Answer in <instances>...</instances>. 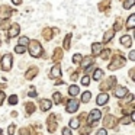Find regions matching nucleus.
<instances>
[{
  "label": "nucleus",
  "mask_w": 135,
  "mask_h": 135,
  "mask_svg": "<svg viewBox=\"0 0 135 135\" xmlns=\"http://www.w3.org/2000/svg\"><path fill=\"white\" fill-rule=\"evenodd\" d=\"M29 54L32 57H39L42 54V48H41V44H39L38 41H29Z\"/></svg>",
  "instance_id": "1"
},
{
  "label": "nucleus",
  "mask_w": 135,
  "mask_h": 135,
  "mask_svg": "<svg viewBox=\"0 0 135 135\" xmlns=\"http://www.w3.org/2000/svg\"><path fill=\"white\" fill-rule=\"evenodd\" d=\"M125 62H126L125 58H122V57H116V58L112 60V62H109L108 67H109V70H118V68L123 67Z\"/></svg>",
  "instance_id": "2"
},
{
  "label": "nucleus",
  "mask_w": 135,
  "mask_h": 135,
  "mask_svg": "<svg viewBox=\"0 0 135 135\" xmlns=\"http://www.w3.org/2000/svg\"><path fill=\"white\" fill-rule=\"evenodd\" d=\"M80 108V102L77 99H71L67 102V108H65V110L68 112V113H74V112H77V109Z\"/></svg>",
  "instance_id": "3"
},
{
  "label": "nucleus",
  "mask_w": 135,
  "mask_h": 135,
  "mask_svg": "<svg viewBox=\"0 0 135 135\" xmlns=\"http://www.w3.org/2000/svg\"><path fill=\"white\" fill-rule=\"evenodd\" d=\"M12 55L10 54H6V55H3V60H2V68H3V71H9L10 68H12Z\"/></svg>",
  "instance_id": "4"
},
{
  "label": "nucleus",
  "mask_w": 135,
  "mask_h": 135,
  "mask_svg": "<svg viewBox=\"0 0 135 135\" xmlns=\"http://www.w3.org/2000/svg\"><path fill=\"white\" fill-rule=\"evenodd\" d=\"M100 118H102L100 110H99V109H93V110L90 112V115H89V125H93V123L97 122Z\"/></svg>",
  "instance_id": "5"
},
{
  "label": "nucleus",
  "mask_w": 135,
  "mask_h": 135,
  "mask_svg": "<svg viewBox=\"0 0 135 135\" xmlns=\"http://www.w3.org/2000/svg\"><path fill=\"white\" fill-rule=\"evenodd\" d=\"M47 125H48V131L50 132H55L57 129V122H55V115H50L47 120Z\"/></svg>",
  "instance_id": "6"
},
{
  "label": "nucleus",
  "mask_w": 135,
  "mask_h": 135,
  "mask_svg": "<svg viewBox=\"0 0 135 135\" xmlns=\"http://www.w3.org/2000/svg\"><path fill=\"white\" fill-rule=\"evenodd\" d=\"M115 81H116L115 77H109L103 84H100V90H109V89H112L115 86Z\"/></svg>",
  "instance_id": "7"
},
{
  "label": "nucleus",
  "mask_w": 135,
  "mask_h": 135,
  "mask_svg": "<svg viewBox=\"0 0 135 135\" xmlns=\"http://www.w3.org/2000/svg\"><path fill=\"white\" fill-rule=\"evenodd\" d=\"M126 93H128V89L123 87V86H116V89H115V96L116 97H125Z\"/></svg>",
  "instance_id": "8"
},
{
  "label": "nucleus",
  "mask_w": 135,
  "mask_h": 135,
  "mask_svg": "<svg viewBox=\"0 0 135 135\" xmlns=\"http://www.w3.org/2000/svg\"><path fill=\"white\" fill-rule=\"evenodd\" d=\"M51 106H52V102H51V100H47V99H41V100H39V108H41L42 112L50 110Z\"/></svg>",
  "instance_id": "9"
},
{
  "label": "nucleus",
  "mask_w": 135,
  "mask_h": 135,
  "mask_svg": "<svg viewBox=\"0 0 135 135\" xmlns=\"http://www.w3.org/2000/svg\"><path fill=\"white\" fill-rule=\"evenodd\" d=\"M12 13L13 12L7 6H2V7H0V18H2V19H9Z\"/></svg>",
  "instance_id": "10"
},
{
  "label": "nucleus",
  "mask_w": 135,
  "mask_h": 135,
  "mask_svg": "<svg viewBox=\"0 0 135 135\" xmlns=\"http://www.w3.org/2000/svg\"><path fill=\"white\" fill-rule=\"evenodd\" d=\"M108 100H109V94L108 93H100L99 96H97V99H96V103L99 106H103Z\"/></svg>",
  "instance_id": "11"
},
{
  "label": "nucleus",
  "mask_w": 135,
  "mask_h": 135,
  "mask_svg": "<svg viewBox=\"0 0 135 135\" xmlns=\"http://www.w3.org/2000/svg\"><path fill=\"white\" fill-rule=\"evenodd\" d=\"M120 44H122L125 48H131V45H132L131 35H123V36H120Z\"/></svg>",
  "instance_id": "12"
},
{
  "label": "nucleus",
  "mask_w": 135,
  "mask_h": 135,
  "mask_svg": "<svg viewBox=\"0 0 135 135\" xmlns=\"http://www.w3.org/2000/svg\"><path fill=\"white\" fill-rule=\"evenodd\" d=\"M19 31H21V26H19L18 23H12L10 29L7 31V35H9V36H16L19 33Z\"/></svg>",
  "instance_id": "13"
},
{
  "label": "nucleus",
  "mask_w": 135,
  "mask_h": 135,
  "mask_svg": "<svg viewBox=\"0 0 135 135\" xmlns=\"http://www.w3.org/2000/svg\"><path fill=\"white\" fill-rule=\"evenodd\" d=\"M52 79H57V77L61 76V67H60V64H55L52 68H51V74H50Z\"/></svg>",
  "instance_id": "14"
},
{
  "label": "nucleus",
  "mask_w": 135,
  "mask_h": 135,
  "mask_svg": "<svg viewBox=\"0 0 135 135\" xmlns=\"http://www.w3.org/2000/svg\"><path fill=\"white\" fill-rule=\"evenodd\" d=\"M103 123H105L106 128H110V126H115V125H116V119H115V116H110V115H109V116L105 118Z\"/></svg>",
  "instance_id": "15"
},
{
  "label": "nucleus",
  "mask_w": 135,
  "mask_h": 135,
  "mask_svg": "<svg viewBox=\"0 0 135 135\" xmlns=\"http://www.w3.org/2000/svg\"><path fill=\"white\" fill-rule=\"evenodd\" d=\"M102 50H103V45L99 44V42L91 45V52H93V55H99V54L102 52Z\"/></svg>",
  "instance_id": "16"
},
{
  "label": "nucleus",
  "mask_w": 135,
  "mask_h": 135,
  "mask_svg": "<svg viewBox=\"0 0 135 135\" xmlns=\"http://www.w3.org/2000/svg\"><path fill=\"white\" fill-rule=\"evenodd\" d=\"M36 74H38V68H36V67H31L29 70H28V73L25 74V77H26L28 80H31V79H33Z\"/></svg>",
  "instance_id": "17"
},
{
  "label": "nucleus",
  "mask_w": 135,
  "mask_h": 135,
  "mask_svg": "<svg viewBox=\"0 0 135 135\" xmlns=\"http://www.w3.org/2000/svg\"><path fill=\"white\" fill-rule=\"evenodd\" d=\"M79 93H80V89H79V86H76V84L70 86V89H68V94H70L71 97H76Z\"/></svg>",
  "instance_id": "18"
},
{
  "label": "nucleus",
  "mask_w": 135,
  "mask_h": 135,
  "mask_svg": "<svg viewBox=\"0 0 135 135\" xmlns=\"http://www.w3.org/2000/svg\"><path fill=\"white\" fill-rule=\"evenodd\" d=\"M61 57H62V50L61 48H57V50L54 51V54H52V60L58 62L60 60H61Z\"/></svg>",
  "instance_id": "19"
},
{
  "label": "nucleus",
  "mask_w": 135,
  "mask_h": 135,
  "mask_svg": "<svg viewBox=\"0 0 135 135\" xmlns=\"http://www.w3.org/2000/svg\"><path fill=\"white\" fill-rule=\"evenodd\" d=\"M93 61H94V60L91 58V57H86V58H84V60H81L80 62H81V67H83V68H87L89 65L93 64Z\"/></svg>",
  "instance_id": "20"
},
{
  "label": "nucleus",
  "mask_w": 135,
  "mask_h": 135,
  "mask_svg": "<svg viewBox=\"0 0 135 135\" xmlns=\"http://www.w3.org/2000/svg\"><path fill=\"white\" fill-rule=\"evenodd\" d=\"M134 25H135V15H131L128 18V21H126V28H128V29H132Z\"/></svg>",
  "instance_id": "21"
},
{
  "label": "nucleus",
  "mask_w": 135,
  "mask_h": 135,
  "mask_svg": "<svg viewBox=\"0 0 135 135\" xmlns=\"http://www.w3.org/2000/svg\"><path fill=\"white\" fill-rule=\"evenodd\" d=\"M113 35H115V31H113V29L108 31V32L105 33V38H103V42H108V41H110V39L113 38Z\"/></svg>",
  "instance_id": "22"
},
{
  "label": "nucleus",
  "mask_w": 135,
  "mask_h": 135,
  "mask_svg": "<svg viewBox=\"0 0 135 135\" xmlns=\"http://www.w3.org/2000/svg\"><path fill=\"white\" fill-rule=\"evenodd\" d=\"M90 99H91V93H90V91H84V93L81 94V102L83 103L90 102Z\"/></svg>",
  "instance_id": "23"
},
{
  "label": "nucleus",
  "mask_w": 135,
  "mask_h": 135,
  "mask_svg": "<svg viewBox=\"0 0 135 135\" xmlns=\"http://www.w3.org/2000/svg\"><path fill=\"white\" fill-rule=\"evenodd\" d=\"M103 77V70H100V68H97V70H94V74H93V79L96 80V81H99L100 79Z\"/></svg>",
  "instance_id": "24"
},
{
  "label": "nucleus",
  "mask_w": 135,
  "mask_h": 135,
  "mask_svg": "<svg viewBox=\"0 0 135 135\" xmlns=\"http://www.w3.org/2000/svg\"><path fill=\"white\" fill-rule=\"evenodd\" d=\"M80 126V120L77 119V118H73V119L70 120V128H73V129H77Z\"/></svg>",
  "instance_id": "25"
},
{
  "label": "nucleus",
  "mask_w": 135,
  "mask_h": 135,
  "mask_svg": "<svg viewBox=\"0 0 135 135\" xmlns=\"http://www.w3.org/2000/svg\"><path fill=\"white\" fill-rule=\"evenodd\" d=\"M134 4H135V0H125V3H123V9L129 10Z\"/></svg>",
  "instance_id": "26"
},
{
  "label": "nucleus",
  "mask_w": 135,
  "mask_h": 135,
  "mask_svg": "<svg viewBox=\"0 0 135 135\" xmlns=\"http://www.w3.org/2000/svg\"><path fill=\"white\" fill-rule=\"evenodd\" d=\"M25 106H26V113H28V115L35 112V105H33V103H26Z\"/></svg>",
  "instance_id": "27"
},
{
  "label": "nucleus",
  "mask_w": 135,
  "mask_h": 135,
  "mask_svg": "<svg viewBox=\"0 0 135 135\" xmlns=\"http://www.w3.org/2000/svg\"><path fill=\"white\" fill-rule=\"evenodd\" d=\"M29 44V38H28V36H22V38H19V44L18 45H22V47H23V45H28Z\"/></svg>",
  "instance_id": "28"
},
{
  "label": "nucleus",
  "mask_w": 135,
  "mask_h": 135,
  "mask_svg": "<svg viewBox=\"0 0 135 135\" xmlns=\"http://www.w3.org/2000/svg\"><path fill=\"white\" fill-rule=\"evenodd\" d=\"M70 41H71V35L68 33V35L65 36V39H64V48L65 50H70Z\"/></svg>",
  "instance_id": "29"
},
{
  "label": "nucleus",
  "mask_w": 135,
  "mask_h": 135,
  "mask_svg": "<svg viewBox=\"0 0 135 135\" xmlns=\"http://www.w3.org/2000/svg\"><path fill=\"white\" fill-rule=\"evenodd\" d=\"M81 60H83L81 54H74V55H73V62H74V64H79Z\"/></svg>",
  "instance_id": "30"
},
{
  "label": "nucleus",
  "mask_w": 135,
  "mask_h": 135,
  "mask_svg": "<svg viewBox=\"0 0 135 135\" xmlns=\"http://www.w3.org/2000/svg\"><path fill=\"white\" fill-rule=\"evenodd\" d=\"M109 4H110V2H109V0H105L103 3L99 4V9H100V10H106V9L109 7Z\"/></svg>",
  "instance_id": "31"
},
{
  "label": "nucleus",
  "mask_w": 135,
  "mask_h": 135,
  "mask_svg": "<svg viewBox=\"0 0 135 135\" xmlns=\"http://www.w3.org/2000/svg\"><path fill=\"white\" fill-rule=\"evenodd\" d=\"M131 122H132L131 116H123L122 119H120V123H122V125H129Z\"/></svg>",
  "instance_id": "32"
},
{
  "label": "nucleus",
  "mask_w": 135,
  "mask_h": 135,
  "mask_svg": "<svg viewBox=\"0 0 135 135\" xmlns=\"http://www.w3.org/2000/svg\"><path fill=\"white\" fill-rule=\"evenodd\" d=\"M60 102H61V93L55 91L54 93V103H60Z\"/></svg>",
  "instance_id": "33"
},
{
  "label": "nucleus",
  "mask_w": 135,
  "mask_h": 135,
  "mask_svg": "<svg viewBox=\"0 0 135 135\" xmlns=\"http://www.w3.org/2000/svg\"><path fill=\"white\" fill-rule=\"evenodd\" d=\"M9 103L10 105H16V103H18V96H16V94H12V96L9 97Z\"/></svg>",
  "instance_id": "34"
},
{
  "label": "nucleus",
  "mask_w": 135,
  "mask_h": 135,
  "mask_svg": "<svg viewBox=\"0 0 135 135\" xmlns=\"http://www.w3.org/2000/svg\"><path fill=\"white\" fill-rule=\"evenodd\" d=\"M81 84L83 86H89V84H90V77H89V76L83 77V79H81Z\"/></svg>",
  "instance_id": "35"
},
{
  "label": "nucleus",
  "mask_w": 135,
  "mask_h": 135,
  "mask_svg": "<svg viewBox=\"0 0 135 135\" xmlns=\"http://www.w3.org/2000/svg\"><path fill=\"white\" fill-rule=\"evenodd\" d=\"M9 26H10L9 21H7V19H3V21H2V25H0V28H2V29H7Z\"/></svg>",
  "instance_id": "36"
},
{
  "label": "nucleus",
  "mask_w": 135,
  "mask_h": 135,
  "mask_svg": "<svg viewBox=\"0 0 135 135\" xmlns=\"http://www.w3.org/2000/svg\"><path fill=\"white\" fill-rule=\"evenodd\" d=\"M15 52H16V54H23V52H25V48L22 47V45H18V47L15 48Z\"/></svg>",
  "instance_id": "37"
},
{
  "label": "nucleus",
  "mask_w": 135,
  "mask_h": 135,
  "mask_svg": "<svg viewBox=\"0 0 135 135\" xmlns=\"http://www.w3.org/2000/svg\"><path fill=\"white\" fill-rule=\"evenodd\" d=\"M80 134H81V135H87V134H90V126H86V128H83L81 131H80Z\"/></svg>",
  "instance_id": "38"
},
{
  "label": "nucleus",
  "mask_w": 135,
  "mask_h": 135,
  "mask_svg": "<svg viewBox=\"0 0 135 135\" xmlns=\"http://www.w3.org/2000/svg\"><path fill=\"white\" fill-rule=\"evenodd\" d=\"M44 36H45V39H51V29H45L44 31Z\"/></svg>",
  "instance_id": "39"
},
{
  "label": "nucleus",
  "mask_w": 135,
  "mask_h": 135,
  "mask_svg": "<svg viewBox=\"0 0 135 135\" xmlns=\"http://www.w3.org/2000/svg\"><path fill=\"white\" fill-rule=\"evenodd\" d=\"M29 97H36V91H35V87H31L29 90V94H28Z\"/></svg>",
  "instance_id": "40"
},
{
  "label": "nucleus",
  "mask_w": 135,
  "mask_h": 135,
  "mask_svg": "<svg viewBox=\"0 0 135 135\" xmlns=\"http://www.w3.org/2000/svg\"><path fill=\"white\" fill-rule=\"evenodd\" d=\"M15 129H16V126L12 123V125L9 126V135H13V134H15Z\"/></svg>",
  "instance_id": "41"
},
{
  "label": "nucleus",
  "mask_w": 135,
  "mask_h": 135,
  "mask_svg": "<svg viewBox=\"0 0 135 135\" xmlns=\"http://www.w3.org/2000/svg\"><path fill=\"white\" fill-rule=\"evenodd\" d=\"M129 77H131L132 80H135V68H131V70H129Z\"/></svg>",
  "instance_id": "42"
},
{
  "label": "nucleus",
  "mask_w": 135,
  "mask_h": 135,
  "mask_svg": "<svg viewBox=\"0 0 135 135\" xmlns=\"http://www.w3.org/2000/svg\"><path fill=\"white\" fill-rule=\"evenodd\" d=\"M62 135H73V134H71L70 128H64L62 129Z\"/></svg>",
  "instance_id": "43"
},
{
  "label": "nucleus",
  "mask_w": 135,
  "mask_h": 135,
  "mask_svg": "<svg viewBox=\"0 0 135 135\" xmlns=\"http://www.w3.org/2000/svg\"><path fill=\"white\" fill-rule=\"evenodd\" d=\"M4 99H6V94H4L3 91H0V106H2V103H3Z\"/></svg>",
  "instance_id": "44"
},
{
  "label": "nucleus",
  "mask_w": 135,
  "mask_h": 135,
  "mask_svg": "<svg viewBox=\"0 0 135 135\" xmlns=\"http://www.w3.org/2000/svg\"><path fill=\"white\" fill-rule=\"evenodd\" d=\"M19 134H21V135H31V132L29 131H28V129H21V132H19Z\"/></svg>",
  "instance_id": "45"
},
{
  "label": "nucleus",
  "mask_w": 135,
  "mask_h": 135,
  "mask_svg": "<svg viewBox=\"0 0 135 135\" xmlns=\"http://www.w3.org/2000/svg\"><path fill=\"white\" fill-rule=\"evenodd\" d=\"M129 60H131V61H135V51H131V52H129Z\"/></svg>",
  "instance_id": "46"
},
{
  "label": "nucleus",
  "mask_w": 135,
  "mask_h": 135,
  "mask_svg": "<svg viewBox=\"0 0 135 135\" xmlns=\"http://www.w3.org/2000/svg\"><path fill=\"white\" fill-rule=\"evenodd\" d=\"M119 29H120V21L118 19V21H116V25H115V29H113V31H119Z\"/></svg>",
  "instance_id": "47"
},
{
  "label": "nucleus",
  "mask_w": 135,
  "mask_h": 135,
  "mask_svg": "<svg viewBox=\"0 0 135 135\" xmlns=\"http://www.w3.org/2000/svg\"><path fill=\"white\" fill-rule=\"evenodd\" d=\"M96 135H106V129H99Z\"/></svg>",
  "instance_id": "48"
},
{
  "label": "nucleus",
  "mask_w": 135,
  "mask_h": 135,
  "mask_svg": "<svg viewBox=\"0 0 135 135\" xmlns=\"http://www.w3.org/2000/svg\"><path fill=\"white\" fill-rule=\"evenodd\" d=\"M13 4H21V0H12Z\"/></svg>",
  "instance_id": "49"
},
{
  "label": "nucleus",
  "mask_w": 135,
  "mask_h": 135,
  "mask_svg": "<svg viewBox=\"0 0 135 135\" xmlns=\"http://www.w3.org/2000/svg\"><path fill=\"white\" fill-rule=\"evenodd\" d=\"M0 135H3V131H2V129H0Z\"/></svg>",
  "instance_id": "50"
}]
</instances>
